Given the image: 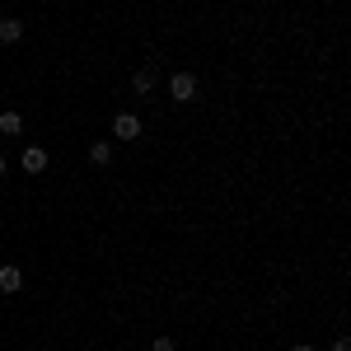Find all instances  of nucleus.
I'll use <instances>...</instances> for the list:
<instances>
[{
    "label": "nucleus",
    "mask_w": 351,
    "mask_h": 351,
    "mask_svg": "<svg viewBox=\"0 0 351 351\" xmlns=\"http://www.w3.org/2000/svg\"><path fill=\"white\" fill-rule=\"evenodd\" d=\"M169 94H173L178 104H192V99H197V75H192V71H173V75H169Z\"/></svg>",
    "instance_id": "1"
},
{
    "label": "nucleus",
    "mask_w": 351,
    "mask_h": 351,
    "mask_svg": "<svg viewBox=\"0 0 351 351\" xmlns=\"http://www.w3.org/2000/svg\"><path fill=\"white\" fill-rule=\"evenodd\" d=\"M112 136L117 141H141V117L136 112H117L112 117Z\"/></svg>",
    "instance_id": "2"
},
{
    "label": "nucleus",
    "mask_w": 351,
    "mask_h": 351,
    "mask_svg": "<svg viewBox=\"0 0 351 351\" xmlns=\"http://www.w3.org/2000/svg\"><path fill=\"white\" fill-rule=\"evenodd\" d=\"M47 169V150L43 145H24V173H43Z\"/></svg>",
    "instance_id": "3"
},
{
    "label": "nucleus",
    "mask_w": 351,
    "mask_h": 351,
    "mask_svg": "<svg viewBox=\"0 0 351 351\" xmlns=\"http://www.w3.org/2000/svg\"><path fill=\"white\" fill-rule=\"evenodd\" d=\"M155 84H160V75H155V66H141V71L132 75V89H136V94H150Z\"/></svg>",
    "instance_id": "4"
},
{
    "label": "nucleus",
    "mask_w": 351,
    "mask_h": 351,
    "mask_svg": "<svg viewBox=\"0 0 351 351\" xmlns=\"http://www.w3.org/2000/svg\"><path fill=\"white\" fill-rule=\"evenodd\" d=\"M0 291H24V271L19 267H0Z\"/></svg>",
    "instance_id": "5"
},
{
    "label": "nucleus",
    "mask_w": 351,
    "mask_h": 351,
    "mask_svg": "<svg viewBox=\"0 0 351 351\" xmlns=\"http://www.w3.org/2000/svg\"><path fill=\"white\" fill-rule=\"evenodd\" d=\"M24 38V19H0V43H19Z\"/></svg>",
    "instance_id": "6"
},
{
    "label": "nucleus",
    "mask_w": 351,
    "mask_h": 351,
    "mask_svg": "<svg viewBox=\"0 0 351 351\" xmlns=\"http://www.w3.org/2000/svg\"><path fill=\"white\" fill-rule=\"evenodd\" d=\"M89 160L99 164V169H104V164H112V145H108V141H94V145H89Z\"/></svg>",
    "instance_id": "7"
},
{
    "label": "nucleus",
    "mask_w": 351,
    "mask_h": 351,
    "mask_svg": "<svg viewBox=\"0 0 351 351\" xmlns=\"http://www.w3.org/2000/svg\"><path fill=\"white\" fill-rule=\"evenodd\" d=\"M0 132L19 136V132H24V117H19V112H0Z\"/></svg>",
    "instance_id": "8"
},
{
    "label": "nucleus",
    "mask_w": 351,
    "mask_h": 351,
    "mask_svg": "<svg viewBox=\"0 0 351 351\" xmlns=\"http://www.w3.org/2000/svg\"><path fill=\"white\" fill-rule=\"evenodd\" d=\"M150 351H173V337H155V347Z\"/></svg>",
    "instance_id": "9"
},
{
    "label": "nucleus",
    "mask_w": 351,
    "mask_h": 351,
    "mask_svg": "<svg viewBox=\"0 0 351 351\" xmlns=\"http://www.w3.org/2000/svg\"><path fill=\"white\" fill-rule=\"evenodd\" d=\"M332 351H351V342H347V337H337V342H332Z\"/></svg>",
    "instance_id": "10"
},
{
    "label": "nucleus",
    "mask_w": 351,
    "mask_h": 351,
    "mask_svg": "<svg viewBox=\"0 0 351 351\" xmlns=\"http://www.w3.org/2000/svg\"><path fill=\"white\" fill-rule=\"evenodd\" d=\"M291 351H314V347H309V342H300V347H291Z\"/></svg>",
    "instance_id": "11"
},
{
    "label": "nucleus",
    "mask_w": 351,
    "mask_h": 351,
    "mask_svg": "<svg viewBox=\"0 0 351 351\" xmlns=\"http://www.w3.org/2000/svg\"><path fill=\"white\" fill-rule=\"evenodd\" d=\"M0 178H5V155H0Z\"/></svg>",
    "instance_id": "12"
}]
</instances>
